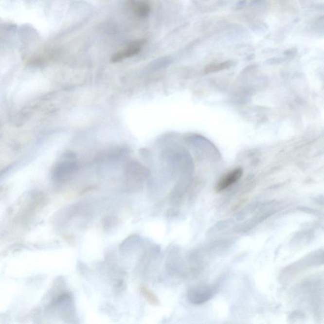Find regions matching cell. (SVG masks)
<instances>
[{"instance_id": "1", "label": "cell", "mask_w": 324, "mask_h": 324, "mask_svg": "<svg viewBox=\"0 0 324 324\" xmlns=\"http://www.w3.org/2000/svg\"><path fill=\"white\" fill-rule=\"evenodd\" d=\"M145 43H146V41L143 39L130 43L125 49L121 50L113 54V56H111V62L115 63L121 62L124 59L136 55L141 52Z\"/></svg>"}, {"instance_id": "2", "label": "cell", "mask_w": 324, "mask_h": 324, "mask_svg": "<svg viewBox=\"0 0 324 324\" xmlns=\"http://www.w3.org/2000/svg\"><path fill=\"white\" fill-rule=\"evenodd\" d=\"M243 174V169L241 168H237V169L231 170L218 182L216 186V190L217 192H220L232 186L241 179Z\"/></svg>"}, {"instance_id": "3", "label": "cell", "mask_w": 324, "mask_h": 324, "mask_svg": "<svg viewBox=\"0 0 324 324\" xmlns=\"http://www.w3.org/2000/svg\"><path fill=\"white\" fill-rule=\"evenodd\" d=\"M130 9L137 17L146 18L150 12V5L146 0H129Z\"/></svg>"}, {"instance_id": "4", "label": "cell", "mask_w": 324, "mask_h": 324, "mask_svg": "<svg viewBox=\"0 0 324 324\" xmlns=\"http://www.w3.org/2000/svg\"><path fill=\"white\" fill-rule=\"evenodd\" d=\"M233 65V62L230 61L219 63V64H214L208 65L205 69L207 73L215 72L220 71L230 68Z\"/></svg>"}, {"instance_id": "5", "label": "cell", "mask_w": 324, "mask_h": 324, "mask_svg": "<svg viewBox=\"0 0 324 324\" xmlns=\"http://www.w3.org/2000/svg\"><path fill=\"white\" fill-rule=\"evenodd\" d=\"M141 292L144 297L148 301L150 304L153 305H159V300L157 296L155 295L150 289L146 286H143L141 288Z\"/></svg>"}]
</instances>
